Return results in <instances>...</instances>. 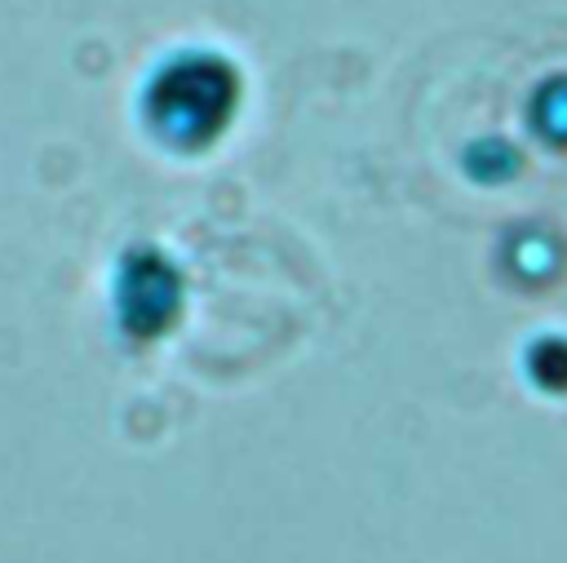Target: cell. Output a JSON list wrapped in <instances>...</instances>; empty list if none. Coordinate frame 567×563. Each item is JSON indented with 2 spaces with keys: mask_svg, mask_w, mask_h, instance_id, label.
I'll use <instances>...</instances> for the list:
<instances>
[{
  "mask_svg": "<svg viewBox=\"0 0 567 563\" xmlns=\"http://www.w3.org/2000/svg\"><path fill=\"white\" fill-rule=\"evenodd\" d=\"M239 106V75L217 53H177L168 58L146 93H142V120L155 142L168 151H204L213 146Z\"/></svg>",
  "mask_w": 567,
  "mask_h": 563,
  "instance_id": "1",
  "label": "cell"
},
{
  "mask_svg": "<svg viewBox=\"0 0 567 563\" xmlns=\"http://www.w3.org/2000/svg\"><path fill=\"white\" fill-rule=\"evenodd\" d=\"M182 310V275L159 248H128L115 270V315L120 328L137 341H151L173 328Z\"/></svg>",
  "mask_w": 567,
  "mask_h": 563,
  "instance_id": "2",
  "label": "cell"
}]
</instances>
